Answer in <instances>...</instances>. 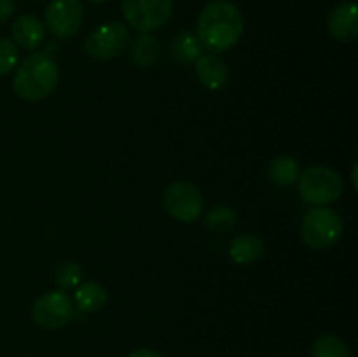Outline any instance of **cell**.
I'll return each instance as SVG.
<instances>
[{"label":"cell","mask_w":358,"mask_h":357,"mask_svg":"<svg viewBox=\"0 0 358 357\" xmlns=\"http://www.w3.org/2000/svg\"><path fill=\"white\" fill-rule=\"evenodd\" d=\"M196 76L206 90L219 91L229 83V66L215 52L201 55L196 59Z\"/></svg>","instance_id":"11"},{"label":"cell","mask_w":358,"mask_h":357,"mask_svg":"<svg viewBox=\"0 0 358 357\" xmlns=\"http://www.w3.org/2000/svg\"><path fill=\"white\" fill-rule=\"evenodd\" d=\"M10 35L17 46L28 49V51H35L44 44L45 27L34 14H23V16L16 18V21L13 23Z\"/></svg>","instance_id":"12"},{"label":"cell","mask_w":358,"mask_h":357,"mask_svg":"<svg viewBox=\"0 0 358 357\" xmlns=\"http://www.w3.org/2000/svg\"><path fill=\"white\" fill-rule=\"evenodd\" d=\"M266 254V244L262 238L252 233H241L233 238L229 245V258L236 265H254Z\"/></svg>","instance_id":"13"},{"label":"cell","mask_w":358,"mask_h":357,"mask_svg":"<svg viewBox=\"0 0 358 357\" xmlns=\"http://www.w3.org/2000/svg\"><path fill=\"white\" fill-rule=\"evenodd\" d=\"M55 280L63 290L66 289H76L79 282L83 280V268L79 262L76 261H63L56 268Z\"/></svg>","instance_id":"20"},{"label":"cell","mask_w":358,"mask_h":357,"mask_svg":"<svg viewBox=\"0 0 358 357\" xmlns=\"http://www.w3.org/2000/svg\"><path fill=\"white\" fill-rule=\"evenodd\" d=\"M73 300L79 310L83 312H98L107 304V290L98 282H86L76 287Z\"/></svg>","instance_id":"17"},{"label":"cell","mask_w":358,"mask_h":357,"mask_svg":"<svg viewBox=\"0 0 358 357\" xmlns=\"http://www.w3.org/2000/svg\"><path fill=\"white\" fill-rule=\"evenodd\" d=\"M126 21L140 34H150L164 27L173 13V0H122Z\"/></svg>","instance_id":"7"},{"label":"cell","mask_w":358,"mask_h":357,"mask_svg":"<svg viewBox=\"0 0 358 357\" xmlns=\"http://www.w3.org/2000/svg\"><path fill=\"white\" fill-rule=\"evenodd\" d=\"M73 317V303L65 290H48L37 298L31 308L35 324L48 331L63 328Z\"/></svg>","instance_id":"8"},{"label":"cell","mask_w":358,"mask_h":357,"mask_svg":"<svg viewBox=\"0 0 358 357\" xmlns=\"http://www.w3.org/2000/svg\"><path fill=\"white\" fill-rule=\"evenodd\" d=\"M327 28L334 38L353 42L358 37V7L355 2H341L329 14Z\"/></svg>","instance_id":"10"},{"label":"cell","mask_w":358,"mask_h":357,"mask_svg":"<svg viewBox=\"0 0 358 357\" xmlns=\"http://www.w3.org/2000/svg\"><path fill=\"white\" fill-rule=\"evenodd\" d=\"M198 37L210 51L222 52L238 44L243 34L245 21L241 10L227 0L206 4L198 16Z\"/></svg>","instance_id":"1"},{"label":"cell","mask_w":358,"mask_h":357,"mask_svg":"<svg viewBox=\"0 0 358 357\" xmlns=\"http://www.w3.org/2000/svg\"><path fill=\"white\" fill-rule=\"evenodd\" d=\"M83 0H51L45 9V28L58 41L73 37L83 27Z\"/></svg>","instance_id":"9"},{"label":"cell","mask_w":358,"mask_h":357,"mask_svg":"<svg viewBox=\"0 0 358 357\" xmlns=\"http://www.w3.org/2000/svg\"><path fill=\"white\" fill-rule=\"evenodd\" d=\"M161 56V44L152 34H140L131 48V58L140 69H150Z\"/></svg>","instance_id":"15"},{"label":"cell","mask_w":358,"mask_h":357,"mask_svg":"<svg viewBox=\"0 0 358 357\" xmlns=\"http://www.w3.org/2000/svg\"><path fill=\"white\" fill-rule=\"evenodd\" d=\"M171 55L180 63H194L203 55V44L191 30H182L171 41Z\"/></svg>","instance_id":"16"},{"label":"cell","mask_w":358,"mask_h":357,"mask_svg":"<svg viewBox=\"0 0 358 357\" xmlns=\"http://www.w3.org/2000/svg\"><path fill=\"white\" fill-rule=\"evenodd\" d=\"M131 41L129 28L121 21H110L94 28L84 41V51L94 59H112L126 51Z\"/></svg>","instance_id":"6"},{"label":"cell","mask_w":358,"mask_h":357,"mask_svg":"<svg viewBox=\"0 0 358 357\" xmlns=\"http://www.w3.org/2000/svg\"><path fill=\"white\" fill-rule=\"evenodd\" d=\"M343 230H345V224L336 210L317 206L304 216L303 224H301V237L308 247L324 251L338 244Z\"/></svg>","instance_id":"4"},{"label":"cell","mask_w":358,"mask_h":357,"mask_svg":"<svg viewBox=\"0 0 358 357\" xmlns=\"http://www.w3.org/2000/svg\"><path fill=\"white\" fill-rule=\"evenodd\" d=\"M86 2H91V4H103V2H107V0H86Z\"/></svg>","instance_id":"25"},{"label":"cell","mask_w":358,"mask_h":357,"mask_svg":"<svg viewBox=\"0 0 358 357\" xmlns=\"http://www.w3.org/2000/svg\"><path fill=\"white\" fill-rule=\"evenodd\" d=\"M163 205L175 220L192 224L203 216L205 198L198 186L187 181H177L171 182L164 191Z\"/></svg>","instance_id":"5"},{"label":"cell","mask_w":358,"mask_h":357,"mask_svg":"<svg viewBox=\"0 0 358 357\" xmlns=\"http://www.w3.org/2000/svg\"><path fill=\"white\" fill-rule=\"evenodd\" d=\"M205 224L213 233H227L236 226V212L227 205H215L206 214Z\"/></svg>","instance_id":"19"},{"label":"cell","mask_w":358,"mask_h":357,"mask_svg":"<svg viewBox=\"0 0 358 357\" xmlns=\"http://www.w3.org/2000/svg\"><path fill=\"white\" fill-rule=\"evenodd\" d=\"M357 168H358V164L355 163V167H353V172H352V181H353V188L357 189Z\"/></svg>","instance_id":"24"},{"label":"cell","mask_w":358,"mask_h":357,"mask_svg":"<svg viewBox=\"0 0 358 357\" xmlns=\"http://www.w3.org/2000/svg\"><path fill=\"white\" fill-rule=\"evenodd\" d=\"M299 175H301L299 163H297V160H294L292 156H287V154L273 158L268 164L269 181L276 186H282V188L296 184Z\"/></svg>","instance_id":"14"},{"label":"cell","mask_w":358,"mask_h":357,"mask_svg":"<svg viewBox=\"0 0 358 357\" xmlns=\"http://www.w3.org/2000/svg\"><path fill=\"white\" fill-rule=\"evenodd\" d=\"M126 357H164L163 354L156 352V350H150V349H140V350H135V352L128 354Z\"/></svg>","instance_id":"23"},{"label":"cell","mask_w":358,"mask_h":357,"mask_svg":"<svg viewBox=\"0 0 358 357\" xmlns=\"http://www.w3.org/2000/svg\"><path fill=\"white\" fill-rule=\"evenodd\" d=\"M343 177L325 164L306 168L297 178V191L304 202L324 206L338 202L343 195Z\"/></svg>","instance_id":"3"},{"label":"cell","mask_w":358,"mask_h":357,"mask_svg":"<svg viewBox=\"0 0 358 357\" xmlns=\"http://www.w3.org/2000/svg\"><path fill=\"white\" fill-rule=\"evenodd\" d=\"M14 9H16L14 0H0V24L9 21V18L14 14Z\"/></svg>","instance_id":"22"},{"label":"cell","mask_w":358,"mask_h":357,"mask_svg":"<svg viewBox=\"0 0 358 357\" xmlns=\"http://www.w3.org/2000/svg\"><path fill=\"white\" fill-rule=\"evenodd\" d=\"M20 63V51L10 38L0 37V76L13 72Z\"/></svg>","instance_id":"21"},{"label":"cell","mask_w":358,"mask_h":357,"mask_svg":"<svg viewBox=\"0 0 358 357\" xmlns=\"http://www.w3.org/2000/svg\"><path fill=\"white\" fill-rule=\"evenodd\" d=\"M59 69L55 58L42 52H31L17 63L13 86L17 97L28 102L44 100L58 86Z\"/></svg>","instance_id":"2"},{"label":"cell","mask_w":358,"mask_h":357,"mask_svg":"<svg viewBox=\"0 0 358 357\" xmlns=\"http://www.w3.org/2000/svg\"><path fill=\"white\" fill-rule=\"evenodd\" d=\"M311 354L313 357H352L348 345L339 336L331 332H325L315 340Z\"/></svg>","instance_id":"18"}]
</instances>
